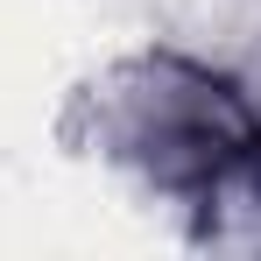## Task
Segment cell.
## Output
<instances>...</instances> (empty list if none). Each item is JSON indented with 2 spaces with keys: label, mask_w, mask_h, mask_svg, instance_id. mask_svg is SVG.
I'll return each instance as SVG.
<instances>
[{
  "label": "cell",
  "mask_w": 261,
  "mask_h": 261,
  "mask_svg": "<svg viewBox=\"0 0 261 261\" xmlns=\"http://www.w3.org/2000/svg\"><path fill=\"white\" fill-rule=\"evenodd\" d=\"M141 155L163 184L184 191H226L261 170V120L240 106V92L205 71H155V92L141 99Z\"/></svg>",
  "instance_id": "cell-1"
}]
</instances>
